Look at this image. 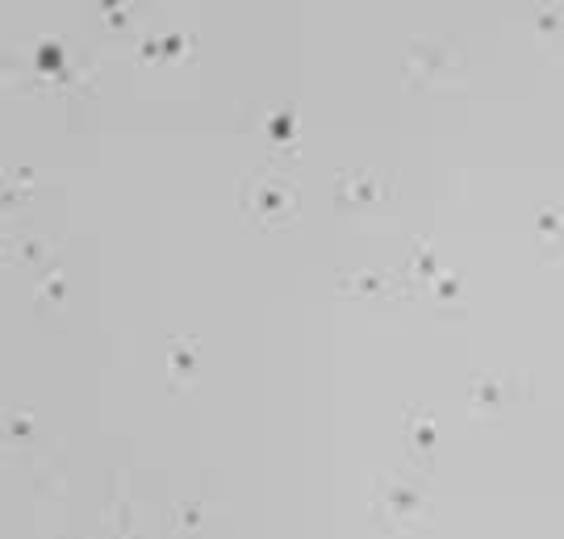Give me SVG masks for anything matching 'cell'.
<instances>
[{
	"label": "cell",
	"mask_w": 564,
	"mask_h": 539,
	"mask_svg": "<svg viewBox=\"0 0 564 539\" xmlns=\"http://www.w3.org/2000/svg\"><path fill=\"white\" fill-rule=\"evenodd\" d=\"M402 72H406V88L460 92L464 88V46L456 38H414Z\"/></svg>",
	"instance_id": "1"
},
{
	"label": "cell",
	"mask_w": 564,
	"mask_h": 539,
	"mask_svg": "<svg viewBox=\"0 0 564 539\" xmlns=\"http://www.w3.org/2000/svg\"><path fill=\"white\" fill-rule=\"evenodd\" d=\"M239 205L260 230H285V226L297 222L301 193H297V184L285 180V176L255 172V176L239 180Z\"/></svg>",
	"instance_id": "2"
},
{
	"label": "cell",
	"mask_w": 564,
	"mask_h": 539,
	"mask_svg": "<svg viewBox=\"0 0 564 539\" xmlns=\"http://www.w3.org/2000/svg\"><path fill=\"white\" fill-rule=\"evenodd\" d=\"M523 397H531V381L523 368H485L468 385V410H473V418H493L519 406Z\"/></svg>",
	"instance_id": "3"
},
{
	"label": "cell",
	"mask_w": 564,
	"mask_h": 539,
	"mask_svg": "<svg viewBox=\"0 0 564 539\" xmlns=\"http://www.w3.org/2000/svg\"><path fill=\"white\" fill-rule=\"evenodd\" d=\"M427 510H431V498L422 494L418 481H406V477L376 481V514L385 519V527L406 531V527L427 519Z\"/></svg>",
	"instance_id": "4"
},
{
	"label": "cell",
	"mask_w": 564,
	"mask_h": 539,
	"mask_svg": "<svg viewBox=\"0 0 564 539\" xmlns=\"http://www.w3.org/2000/svg\"><path fill=\"white\" fill-rule=\"evenodd\" d=\"M335 197H339V209H376L393 197V172H339L335 180Z\"/></svg>",
	"instance_id": "5"
},
{
	"label": "cell",
	"mask_w": 564,
	"mask_h": 539,
	"mask_svg": "<svg viewBox=\"0 0 564 539\" xmlns=\"http://www.w3.org/2000/svg\"><path fill=\"white\" fill-rule=\"evenodd\" d=\"M163 360H168L172 389H188L197 381V339L193 335H172L168 347H163Z\"/></svg>",
	"instance_id": "6"
},
{
	"label": "cell",
	"mask_w": 564,
	"mask_h": 539,
	"mask_svg": "<svg viewBox=\"0 0 564 539\" xmlns=\"http://www.w3.org/2000/svg\"><path fill=\"white\" fill-rule=\"evenodd\" d=\"M435 439H439V418L427 406H406V448H410V456L427 464Z\"/></svg>",
	"instance_id": "7"
},
{
	"label": "cell",
	"mask_w": 564,
	"mask_h": 539,
	"mask_svg": "<svg viewBox=\"0 0 564 539\" xmlns=\"http://www.w3.org/2000/svg\"><path fill=\"white\" fill-rule=\"evenodd\" d=\"M339 293H351V297H360V301H381V297H402L406 289H397L389 272L364 268V272L343 276V280H339Z\"/></svg>",
	"instance_id": "8"
},
{
	"label": "cell",
	"mask_w": 564,
	"mask_h": 539,
	"mask_svg": "<svg viewBox=\"0 0 564 539\" xmlns=\"http://www.w3.org/2000/svg\"><path fill=\"white\" fill-rule=\"evenodd\" d=\"M431 301L439 314H464V272H439L431 280Z\"/></svg>",
	"instance_id": "9"
},
{
	"label": "cell",
	"mask_w": 564,
	"mask_h": 539,
	"mask_svg": "<svg viewBox=\"0 0 564 539\" xmlns=\"http://www.w3.org/2000/svg\"><path fill=\"white\" fill-rule=\"evenodd\" d=\"M264 134L272 147H297V113L293 109H272L264 117Z\"/></svg>",
	"instance_id": "10"
},
{
	"label": "cell",
	"mask_w": 564,
	"mask_h": 539,
	"mask_svg": "<svg viewBox=\"0 0 564 539\" xmlns=\"http://www.w3.org/2000/svg\"><path fill=\"white\" fill-rule=\"evenodd\" d=\"M439 272H443V268H439L435 247H431L427 239H418L414 251H410V276H418V285H431V280H435Z\"/></svg>",
	"instance_id": "11"
},
{
	"label": "cell",
	"mask_w": 564,
	"mask_h": 539,
	"mask_svg": "<svg viewBox=\"0 0 564 539\" xmlns=\"http://www.w3.org/2000/svg\"><path fill=\"white\" fill-rule=\"evenodd\" d=\"M63 301H67V276L51 272L42 280V289H38V306H63Z\"/></svg>",
	"instance_id": "12"
},
{
	"label": "cell",
	"mask_w": 564,
	"mask_h": 539,
	"mask_svg": "<svg viewBox=\"0 0 564 539\" xmlns=\"http://www.w3.org/2000/svg\"><path fill=\"white\" fill-rule=\"evenodd\" d=\"M34 59H38V72H63V46L55 38H42Z\"/></svg>",
	"instance_id": "13"
},
{
	"label": "cell",
	"mask_w": 564,
	"mask_h": 539,
	"mask_svg": "<svg viewBox=\"0 0 564 539\" xmlns=\"http://www.w3.org/2000/svg\"><path fill=\"white\" fill-rule=\"evenodd\" d=\"M535 230H539V243H556V234H560V214H556L552 205H544V209H539Z\"/></svg>",
	"instance_id": "14"
},
{
	"label": "cell",
	"mask_w": 564,
	"mask_h": 539,
	"mask_svg": "<svg viewBox=\"0 0 564 539\" xmlns=\"http://www.w3.org/2000/svg\"><path fill=\"white\" fill-rule=\"evenodd\" d=\"M30 435H34V418L21 410V414H13V423H9V439H17V443H30Z\"/></svg>",
	"instance_id": "15"
},
{
	"label": "cell",
	"mask_w": 564,
	"mask_h": 539,
	"mask_svg": "<svg viewBox=\"0 0 564 539\" xmlns=\"http://www.w3.org/2000/svg\"><path fill=\"white\" fill-rule=\"evenodd\" d=\"M556 26H560V17H556V9H539V17H535V30L539 34H556Z\"/></svg>",
	"instance_id": "16"
},
{
	"label": "cell",
	"mask_w": 564,
	"mask_h": 539,
	"mask_svg": "<svg viewBox=\"0 0 564 539\" xmlns=\"http://www.w3.org/2000/svg\"><path fill=\"white\" fill-rule=\"evenodd\" d=\"M101 13H105L109 26H126V9H117L113 0H109V5H101Z\"/></svg>",
	"instance_id": "17"
}]
</instances>
